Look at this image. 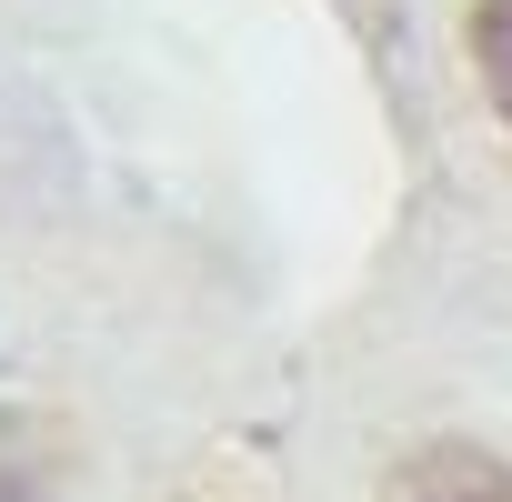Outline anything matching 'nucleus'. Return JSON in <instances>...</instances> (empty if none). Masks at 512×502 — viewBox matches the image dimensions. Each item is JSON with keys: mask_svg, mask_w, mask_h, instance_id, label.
I'll use <instances>...</instances> for the list:
<instances>
[{"mask_svg": "<svg viewBox=\"0 0 512 502\" xmlns=\"http://www.w3.org/2000/svg\"><path fill=\"white\" fill-rule=\"evenodd\" d=\"M382 502H512V462L442 432V442H412L382 472Z\"/></svg>", "mask_w": 512, "mask_h": 502, "instance_id": "nucleus-1", "label": "nucleus"}, {"mask_svg": "<svg viewBox=\"0 0 512 502\" xmlns=\"http://www.w3.org/2000/svg\"><path fill=\"white\" fill-rule=\"evenodd\" d=\"M472 71H482V91L512 131V0H472Z\"/></svg>", "mask_w": 512, "mask_h": 502, "instance_id": "nucleus-2", "label": "nucleus"}, {"mask_svg": "<svg viewBox=\"0 0 512 502\" xmlns=\"http://www.w3.org/2000/svg\"><path fill=\"white\" fill-rule=\"evenodd\" d=\"M0 502H41V482H31L21 462H0Z\"/></svg>", "mask_w": 512, "mask_h": 502, "instance_id": "nucleus-3", "label": "nucleus"}]
</instances>
